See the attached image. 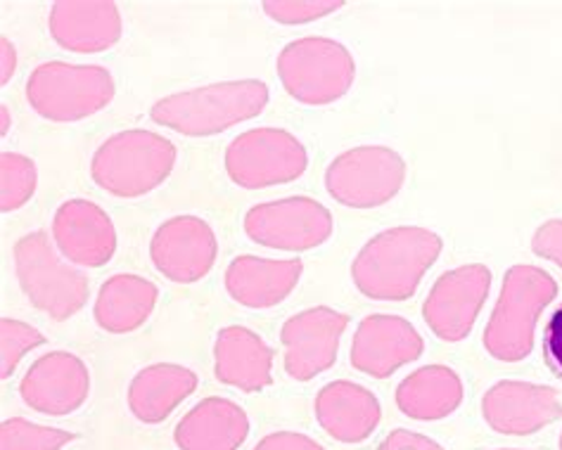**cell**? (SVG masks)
I'll use <instances>...</instances> for the list:
<instances>
[{
    "mask_svg": "<svg viewBox=\"0 0 562 450\" xmlns=\"http://www.w3.org/2000/svg\"><path fill=\"white\" fill-rule=\"evenodd\" d=\"M443 249L441 237L418 225H402L375 235L353 259L357 290L375 302H404L416 294L420 280Z\"/></svg>",
    "mask_w": 562,
    "mask_h": 450,
    "instance_id": "obj_1",
    "label": "cell"
},
{
    "mask_svg": "<svg viewBox=\"0 0 562 450\" xmlns=\"http://www.w3.org/2000/svg\"><path fill=\"white\" fill-rule=\"evenodd\" d=\"M269 104V86L257 79L224 81L183 90L153 104L150 119L188 138L224 133L259 116Z\"/></svg>",
    "mask_w": 562,
    "mask_h": 450,
    "instance_id": "obj_2",
    "label": "cell"
},
{
    "mask_svg": "<svg viewBox=\"0 0 562 450\" xmlns=\"http://www.w3.org/2000/svg\"><path fill=\"white\" fill-rule=\"evenodd\" d=\"M558 294L555 280L537 266H513L484 329V349L501 363H520L535 349L539 313Z\"/></svg>",
    "mask_w": 562,
    "mask_h": 450,
    "instance_id": "obj_3",
    "label": "cell"
},
{
    "mask_svg": "<svg viewBox=\"0 0 562 450\" xmlns=\"http://www.w3.org/2000/svg\"><path fill=\"white\" fill-rule=\"evenodd\" d=\"M176 167V147L155 131H122L102 143L91 159L95 185L114 198H143L157 190Z\"/></svg>",
    "mask_w": 562,
    "mask_h": 450,
    "instance_id": "obj_4",
    "label": "cell"
},
{
    "mask_svg": "<svg viewBox=\"0 0 562 450\" xmlns=\"http://www.w3.org/2000/svg\"><path fill=\"white\" fill-rule=\"evenodd\" d=\"M14 273H18L20 288L32 306L57 323L77 315L91 294L88 278L57 257L50 237L43 230L18 239Z\"/></svg>",
    "mask_w": 562,
    "mask_h": 450,
    "instance_id": "obj_5",
    "label": "cell"
},
{
    "mask_svg": "<svg viewBox=\"0 0 562 450\" xmlns=\"http://www.w3.org/2000/svg\"><path fill=\"white\" fill-rule=\"evenodd\" d=\"M112 74L100 65L46 63L26 81V100L32 110L57 124L81 122L102 112L114 100Z\"/></svg>",
    "mask_w": 562,
    "mask_h": 450,
    "instance_id": "obj_6",
    "label": "cell"
},
{
    "mask_svg": "<svg viewBox=\"0 0 562 450\" xmlns=\"http://www.w3.org/2000/svg\"><path fill=\"white\" fill-rule=\"evenodd\" d=\"M278 79L288 95L302 104L323 108L349 93L357 63L342 43L323 36L292 41L278 55Z\"/></svg>",
    "mask_w": 562,
    "mask_h": 450,
    "instance_id": "obj_7",
    "label": "cell"
},
{
    "mask_svg": "<svg viewBox=\"0 0 562 450\" xmlns=\"http://www.w3.org/2000/svg\"><path fill=\"white\" fill-rule=\"evenodd\" d=\"M226 173L245 190L273 188L297 180L306 167V147L283 128H251L226 147Z\"/></svg>",
    "mask_w": 562,
    "mask_h": 450,
    "instance_id": "obj_8",
    "label": "cell"
},
{
    "mask_svg": "<svg viewBox=\"0 0 562 450\" xmlns=\"http://www.w3.org/2000/svg\"><path fill=\"white\" fill-rule=\"evenodd\" d=\"M406 180V161L392 147L363 145L339 155L325 171L330 198L351 209H375L394 200Z\"/></svg>",
    "mask_w": 562,
    "mask_h": 450,
    "instance_id": "obj_9",
    "label": "cell"
},
{
    "mask_svg": "<svg viewBox=\"0 0 562 450\" xmlns=\"http://www.w3.org/2000/svg\"><path fill=\"white\" fill-rule=\"evenodd\" d=\"M245 233L261 247L308 251L333 235V216L312 198H285L251 206L245 214Z\"/></svg>",
    "mask_w": 562,
    "mask_h": 450,
    "instance_id": "obj_10",
    "label": "cell"
},
{
    "mask_svg": "<svg viewBox=\"0 0 562 450\" xmlns=\"http://www.w3.org/2000/svg\"><path fill=\"white\" fill-rule=\"evenodd\" d=\"M492 290V270L470 263L443 273L423 304V318L441 341H463Z\"/></svg>",
    "mask_w": 562,
    "mask_h": 450,
    "instance_id": "obj_11",
    "label": "cell"
},
{
    "mask_svg": "<svg viewBox=\"0 0 562 450\" xmlns=\"http://www.w3.org/2000/svg\"><path fill=\"white\" fill-rule=\"evenodd\" d=\"M349 327V315L328 306H316L292 315L280 329L285 347V372L297 382H312L330 370L337 360L339 341Z\"/></svg>",
    "mask_w": 562,
    "mask_h": 450,
    "instance_id": "obj_12",
    "label": "cell"
},
{
    "mask_svg": "<svg viewBox=\"0 0 562 450\" xmlns=\"http://www.w3.org/2000/svg\"><path fill=\"white\" fill-rule=\"evenodd\" d=\"M218 243L212 225L198 216H176L161 223L150 243V259L161 275L179 284H192L210 275Z\"/></svg>",
    "mask_w": 562,
    "mask_h": 450,
    "instance_id": "obj_13",
    "label": "cell"
},
{
    "mask_svg": "<svg viewBox=\"0 0 562 450\" xmlns=\"http://www.w3.org/2000/svg\"><path fill=\"white\" fill-rule=\"evenodd\" d=\"M91 394V372L69 351H50L26 370L20 396L34 413L65 417L77 413Z\"/></svg>",
    "mask_w": 562,
    "mask_h": 450,
    "instance_id": "obj_14",
    "label": "cell"
},
{
    "mask_svg": "<svg viewBox=\"0 0 562 450\" xmlns=\"http://www.w3.org/2000/svg\"><path fill=\"white\" fill-rule=\"evenodd\" d=\"M418 329L398 315H368L351 341V365L368 378L384 380L423 356Z\"/></svg>",
    "mask_w": 562,
    "mask_h": 450,
    "instance_id": "obj_15",
    "label": "cell"
},
{
    "mask_svg": "<svg viewBox=\"0 0 562 450\" xmlns=\"http://www.w3.org/2000/svg\"><path fill=\"white\" fill-rule=\"evenodd\" d=\"M482 415L494 431L527 437L562 417V403L551 386L531 382H498L482 398Z\"/></svg>",
    "mask_w": 562,
    "mask_h": 450,
    "instance_id": "obj_16",
    "label": "cell"
},
{
    "mask_svg": "<svg viewBox=\"0 0 562 450\" xmlns=\"http://www.w3.org/2000/svg\"><path fill=\"white\" fill-rule=\"evenodd\" d=\"M53 239L67 261L83 268L105 266L116 251L112 218L88 200H69L57 209Z\"/></svg>",
    "mask_w": 562,
    "mask_h": 450,
    "instance_id": "obj_17",
    "label": "cell"
},
{
    "mask_svg": "<svg viewBox=\"0 0 562 450\" xmlns=\"http://www.w3.org/2000/svg\"><path fill=\"white\" fill-rule=\"evenodd\" d=\"M50 36L69 53L95 55L120 43L124 24L110 0H60L48 18Z\"/></svg>",
    "mask_w": 562,
    "mask_h": 450,
    "instance_id": "obj_18",
    "label": "cell"
},
{
    "mask_svg": "<svg viewBox=\"0 0 562 450\" xmlns=\"http://www.w3.org/2000/svg\"><path fill=\"white\" fill-rule=\"evenodd\" d=\"M214 374L221 384L257 394L273 384V351L247 327H224L214 344Z\"/></svg>",
    "mask_w": 562,
    "mask_h": 450,
    "instance_id": "obj_19",
    "label": "cell"
},
{
    "mask_svg": "<svg viewBox=\"0 0 562 450\" xmlns=\"http://www.w3.org/2000/svg\"><path fill=\"white\" fill-rule=\"evenodd\" d=\"M321 429L339 443H361L382 419L380 401L366 386L347 380L325 384L314 403Z\"/></svg>",
    "mask_w": 562,
    "mask_h": 450,
    "instance_id": "obj_20",
    "label": "cell"
},
{
    "mask_svg": "<svg viewBox=\"0 0 562 450\" xmlns=\"http://www.w3.org/2000/svg\"><path fill=\"white\" fill-rule=\"evenodd\" d=\"M302 261H276L238 257L226 268L224 284L231 299L247 308H273L283 304L302 278Z\"/></svg>",
    "mask_w": 562,
    "mask_h": 450,
    "instance_id": "obj_21",
    "label": "cell"
},
{
    "mask_svg": "<svg viewBox=\"0 0 562 450\" xmlns=\"http://www.w3.org/2000/svg\"><path fill=\"white\" fill-rule=\"evenodd\" d=\"M249 437V417L228 398H204L173 429L181 450H238Z\"/></svg>",
    "mask_w": 562,
    "mask_h": 450,
    "instance_id": "obj_22",
    "label": "cell"
},
{
    "mask_svg": "<svg viewBox=\"0 0 562 450\" xmlns=\"http://www.w3.org/2000/svg\"><path fill=\"white\" fill-rule=\"evenodd\" d=\"M198 389V374L176 363L143 368L128 384V410L143 425H159Z\"/></svg>",
    "mask_w": 562,
    "mask_h": 450,
    "instance_id": "obj_23",
    "label": "cell"
},
{
    "mask_svg": "<svg viewBox=\"0 0 562 450\" xmlns=\"http://www.w3.org/2000/svg\"><path fill=\"white\" fill-rule=\"evenodd\" d=\"M157 299L159 290L155 282L131 273L112 275L98 292L93 318L110 335H128L150 318Z\"/></svg>",
    "mask_w": 562,
    "mask_h": 450,
    "instance_id": "obj_24",
    "label": "cell"
},
{
    "mask_svg": "<svg viewBox=\"0 0 562 450\" xmlns=\"http://www.w3.org/2000/svg\"><path fill=\"white\" fill-rule=\"evenodd\" d=\"M463 403V382L447 365H425L396 386V405L406 417L432 423Z\"/></svg>",
    "mask_w": 562,
    "mask_h": 450,
    "instance_id": "obj_25",
    "label": "cell"
},
{
    "mask_svg": "<svg viewBox=\"0 0 562 450\" xmlns=\"http://www.w3.org/2000/svg\"><path fill=\"white\" fill-rule=\"evenodd\" d=\"M36 192V164L20 153L0 155V209L18 212Z\"/></svg>",
    "mask_w": 562,
    "mask_h": 450,
    "instance_id": "obj_26",
    "label": "cell"
},
{
    "mask_svg": "<svg viewBox=\"0 0 562 450\" xmlns=\"http://www.w3.org/2000/svg\"><path fill=\"white\" fill-rule=\"evenodd\" d=\"M77 434L29 423L24 417H10L0 427V450H63Z\"/></svg>",
    "mask_w": 562,
    "mask_h": 450,
    "instance_id": "obj_27",
    "label": "cell"
},
{
    "mask_svg": "<svg viewBox=\"0 0 562 450\" xmlns=\"http://www.w3.org/2000/svg\"><path fill=\"white\" fill-rule=\"evenodd\" d=\"M46 344V337L29 323L3 318L0 320V380H8L18 370L20 360Z\"/></svg>",
    "mask_w": 562,
    "mask_h": 450,
    "instance_id": "obj_28",
    "label": "cell"
},
{
    "mask_svg": "<svg viewBox=\"0 0 562 450\" xmlns=\"http://www.w3.org/2000/svg\"><path fill=\"white\" fill-rule=\"evenodd\" d=\"M345 8L342 0H266L263 12L280 24H306Z\"/></svg>",
    "mask_w": 562,
    "mask_h": 450,
    "instance_id": "obj_29",
    "label": "cell"
},
{
    "mask_svg": "<svg viewBox=\"0 0 562 450\" xmlns=\"http://www.w3.org/2000/svg\"><path fill=\"white\" fill-rule=\"evenodd\" d=\"M531 249L537 257L549 259L562 268V221H546L531 237Z\"/></svg>",
    "mask_w": 562,
    "mask_h": 450,
    "instance_id": "obj_30",
    "label": "cell"
},
{
    "mask_svg": "<svg viewBox=\"0 0 562 450\" xmlns=\"http://www.w3.org/2000/svg\"><path fill=\"white\" fill-rule=\"evenodd\" d=\"M251 450H325L312 437L297 431H276L263 437Z\"/></svg>",
    "mask_w": 562,
    "mask_h": 450,
    "instance_id": "obj_31",
    "label": "cell"
},
{
    "mask_svg": "<svg viewBox=\"0 0 562 450\" xmlns=\"http://www.w3.org/2000/svg\"><path fill=\"white\" fill-rule=\"evenodd\" d=\"M378 450H443L435 439L423 437V434L396 429L378 446Z\"/></svg>",
    "mask_w": 562,
    "mask_h": 450,
    "instance_id": "obj_32",
    "label": "cell"
},
{
    "mask_svg": "<svg viewBox=\"0 0 562 450\" xmlns=\"http://www.w3.org/2000/svg\"><path fill=\"white\" fill-rule=\"evenodd\" d=\"M546 349H549L551 360L562 372V306L553 313L549 327H546Z\"/></svg>",
    "mask_w": 562,
    "mask_h": 450,
    "instance_id": "obj_33",
    "label": "cell"
},
{
    "mask_svg": "<svg viewBox=\"0 0 562 450\" xmlns=\"http://www.w3.org/2000/svg\"><path fill=\"white\" fill-rule=\"evenodd\" d=\"M18 67V53H14V45L3 36L0 38V83H8Z\"/></svg>",
    "mask_w": 562,
    "mask_h": 450,
    "instance_id": "obj_34",
    "label": "cell"
},
{
    "mask_svg": "<svg viewBox=\"0 0 562 450\" xmlns=\"http://www.w3.org/2000/svg\"><path fill=\"white\" fill-rule=\"evenodd\" d=\"M10 131V110L8 104H0V135H8Z\"/></svg>",
    "mask_w": 562,
    "mask_h": 450,
    "instance_id": "obj_35",
    "label": "cell"
},
{
    "mask_svg": "<svg viewBox=\"0 0 562 450\" xmlns=\"http://www.w3.org/2000/svg\"><path fill=\"white\" fill-rule=\"evenodd\" d=\"M503 450H517V448H503Z\"/></svg>",
    "mask_w": 562,
    "mask_h": 450,
    "instance_id": "obj_36",
    "label": "cell"
},
{
    "mask_svg": "<svg viewBox=\"0 0 562 450\" xmlns=\"http://www.w3.org/2000/svg\"><path fill=\"white\" fill-rule=\"evenodd\" d=\"M560 450H562V437H560Z\"/></svg>",
    "mask_w": 562,
    "mask_h": 450,
    "instance_id": "obj_37",
    "label": "cell"
}]
</instances>
